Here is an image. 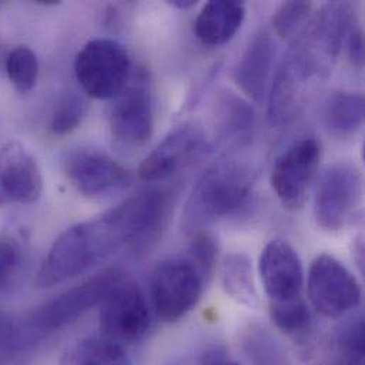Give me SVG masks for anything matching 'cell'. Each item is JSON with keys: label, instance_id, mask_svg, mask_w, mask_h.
<instances>
[{"label": "cell", "instance_id": "obj_25", "mask_svg": "<svg viewBox=\"0 0 365 365\" xmlns=\"http://www.w3.org/2000/svg\"><path fill=\"white\" fill-rule=\"evenodd\" d=\"M88 111V103L84 96L78 93H67L57 104L51 120L50 133L56 137H66L73 134L84 121Z\"/></svg>", "mask_w": 365, "mask_h": 365}, {"label": "cell", "instance_id": "obj_1", "mask_svg": "<svg viewBox=\"0 0 365 365\" xmlns=\"http://www.w3.org/2000/svg\"><path fill=\"white\" fill-rule=\"evenodd\" d=\"M356 24L349 1L326 3L294 40L269 87V118L276 127L299 113L307 86L330 76L343 44Z\"/></svg>", "mask_w": 365, "mask_h": 365}, {"label": "cell", "instance_id": "obj_30", "mask_svg": "<svg viewBox=\"0 0 365 365\" xmlns=\"http://www.w3.org/2000/svg\"><path fill=\"white\" fill-rule=\"evenodd\" d=\"M347 53L351 64L356 68H361L364 64V33L360 26H353L347 38Z\"/></svg>", "mask_w": 365, "mask_h": 365}, {"label": "cell", "instance_id": "obj_9", "mask_svg": "<svg viewBox=\"0 0 365 365\" xmlns=\"http://www.w3.org/2000/svg\"><path fill=\"white\" fill-rule=\"evenodd\" d=\"M307 294L317 313L340 319L360 304L363 292L360 282L343 262L330 253H322L310 266Z\"/></svg>", "mask_w": 365, "mask_h": 365}, {"label": "cell", "instance_id": "obj_11", "mask_svg": "<svg viewBox=\"0 0 365 365\" xmlns=\"http://www.w3.org/2000/svg\"><path fill=\"white\" fill-rule=\"evenodd\" d=\"M322 153L319 140L304 137L293 143L274 161L270 185L286 209L299 210L304 206L322 161Z\"/></svg>", "mask_w": 365, "mask_h": 365}, {"label": "cell", "instance_id": "obj_18", "mask_svg": "<svg viewBox=\"0 0 365 365\" xmlns=\"http://www.w3.org/2000/svg\"><path fill=\"white\" fill-rule=\"evenodd\" d=\"M245 17L246 6L243 1H207L195 19V36L205 46L226 44L240 30Z\"/></svg>", "mask_w": 365, "mask_h": 365}, {"label": "cell", "instance_id": "obj_20", "mask_svg": "<svg viewBox=\"0 0 365 365\" xmlns=\"http://www.w3.org/2000/svg\"><path fill=\"white\" fill-rule=\"evenodd\" d=\"M60 365H133L124 346L104 337H87L70 344Z\"/></svg>", "mask_w": 365, "mask_h": 365}, {"label": "cell", "instance_id": "obj_8", "mask_svg": "<svg viewBox=\"0 0 365 365\" xmlns=\"http://www.w3.org/2000/svg\"><path fill=\"white\" fill-rule=\"evenodd\" d=\"M363 180L360 171L347 163L333 164L322 175L314 196V217L327 232L350 226L360 213Z\"/></svg>", "mask_w": 365, "mask_h": 365}, {"label": "cell", "instance_id": "obj_23", "mask_svg": "<svg viewBox=\"0 0 365 365\" xmlns=\"http://www.w3.org/2000/svg\"><path fill=\"white\" fill-rule=\"evenodd\" d=\"M6 73L13 87L19 93L27 94L36 87L40 73V64L36 53L27 46L16 47L7 56Z\"/></svg>", "mask_w": 365, "mask_h": 365}, {"label": "cell", "instance_id": "obj_31", "mask_svg": "<svg viewBox=\"0 0 365 365\" xmlns=\"http://www.w3.org/2000/svg\"><path fill=\"white\" fill-rule=\"evenodd\" d=\"M16 334V326L9 316L0 313V347L11 344Z\"/></svg>", "mask_w": 365, "mask_h": 365}, {"label": "cell", "instance_id": "obj_4", "mask_svg": "<svg viewBox=\"0 0 365 365\" xmlns=\"http://www.w3.org/2000/svg\"><path fill=\"white\" fill-rule=\"evenodd\" d=\"M124 274L118 269H108L47 300L16 327L13 343L33 344L73 324L86 313L100 306L107 293Z\"/></svg>", "mask_w": 365, "mask_h": 365}, {"label": "cell", "instance_id": "obj_17", "mask_svg": "<svg viewBox=\"0 0 365 365\" xmlns=\"http://www.w3.org/2000/svg\"><path fill=\"white\" fill-rule=\"evenodd\" d=\"M274 57L276 43L263 29L253 36L235 67L236 86L255 103H262L269 91Z\"/></svg>", "mask_w": 365, "mask_h": 365}, {"label": "cell", "instance_id": "obj_6", "mask_svg": "<svg viewBox=\"0 0 365 365\" xmlns=\"http://www.w3.org/2000/svg\"><path fill=\"white\" fill-rule=\"evenodd\" d=\"M74 74L88 97L115 98L131 78V58L127 48L117 40L94 38L77 53Z\"/></svg>", "mask_w": 365, "mask_h": 365}, {"label": "cell", "instance_id": "obj_29", "mask_svg": "<svg viewBox=\"0 0 365 365\" xmlns=\"http://www.w3.org/2000/svg\"><path fill=\"white\" fill-rule=\"evenodd\" d=\"M20 262V252L10 239L0 237V287L6 286L16 274Z\"/></svg>", "mask_w": 365, "mask_h": 365}, {"label": "cell", "instance_id": "obj_5", "mask_svg": "<svg viewBox=\"0 0 365 365\" xmlns=\"http://www.w3.org/2000/svg\"><path fill=\"white\" fill-rule=\"evenodd\" d=\"M207 282L185 253L161 260L150 280L155 316L164 323L181 320L196 307Z\"/></svg>", "mask_w": 365, "mask_h": 365}, {"label": "cell", "instance_id": "obj_10", "mask_svg": "<svg viewBox=\"0 0 365 365\" xmlns=\"http://www.w3.org/2000/svg\"><path fill=\"white\" fill-rule=\"evenodd\" d=\"M138 77L115 97L110 113V133L113 145L121 153L143 148L154 134V104L151 91Z\"/></svg>", "mask_w": 365, "mask_h": 365}, {"label": "cell", "instance_id": "obj_19", "mask_svg": "<svg viewBox=\"0 0 365 365\" xmlns=\"http://www.w3.org/2000/svg\"><path fill=\"white\" fill-rule=\"evenodd\" d=\"M220 282L225 293L236 303L255 309L259 304L252 260L242 252L229 253L220 266Z\"/></svg>", "mask_w": 365, "mask_h": 365}, {"label": "cell", "instance_id": "obj_12", "mask_svg": "<svg viewBox=\"0 0 365 365\" xmlns=\"http://www.w3.org/2000/svg\"><path fill=\"white\" fill-rule=\"evenodd\" d=\"M209 150L205 130L197 123H182L141 163L138 174L148 182L167 181L203 158Z\"/></svg>", "mask_w": 365, "mask_h": 365}, {"label": "cell", "instance_id": "obj_26", "mask_svg": "<svg viewBox=\"0 0 365 365\" xmlns=\"http://www.w3.org/2000/svg\"><path fill=\"white\" fill-rule=\"evenodd\" d=\"M193 237L185 252V255L195 263L202 274L210 280L219 256V242L213 233L206 229H200L192 233Z\"/></svg>", "mask_w": 365, "mask_h": 365}, {"label": "cell", "instance_id": "obj_13", "mask_svg": "<svg viewBox=\"0 0 365 365\" xmlns=\"http://www.w3.org/2000/svg\"><path fill=\"white\" fill-rule=\"evenodd\" d=\"M68 182L83 196L101 199L118 193L131 182L130 173L110 155L96 150H78L64 160Z\"/></svg>", "mask_w": 365, "mask_h": 365}, {"label": "cell", "instance_id": "obj_32", "mask_svg": "<svg viewBox=\"0 0 365 365\" xmlns=\"http://www.w3.org/2000/svg\"><path fill=\"white\" fill-rule=\"evenodd\" d=\"M171 6L180 9V10H187V9H192L197 4V1L195 0H173V1H168Z\"/></svg>", "mask_w": 365, "mask_h": 365}, {"label": "cell", "instance_id": "obj_2", "mask_svg": "<svg viewBox=\"0 0 365 365\" xmlns=\"http://www.w3.org/2000/svg\"><path fill=\"white\" fill-rule=\"evenodd\" d=\"M135 236L137 202L131 196L106 213L60 233L37 270V287H54L88 272L121 249L130 250Z\"/></svg>", "mask_w": 365, "mask_h": 365}, {"label": "cell", "instance_id": "obj_27", "mask_svg": "<svg viewBox=\"0 0 365 365\" xmlns=\"http://www.w3.org/2000/svg\"><path fill=\"white\" fill-rule=\"evenodd\" d=\"M313 3L306 0H290L282 3L272 16V26L280 37L292 36L312 13Z\"/></svg>", "mask_w": 365, "mask_h": 365}, {"label": "cell", "instance_id": "obj_7", "mask_svg": "<svg viewBox=\"0 0 365 365\" xmlns=\"http://www.w3.org/2000/svg\"><path fill=\"white\" fill-rule=\"evenodd\" d=\"M153 326V312L145 293L125 274L113 286L100 304L101 337L124 344L141 341Z\"/></svg>", "mask_w": 365, "mask_h": 365}, {"label": "cell", "instance_id": "obj_15", "mask_svg": "<svg viewBox=\"0 0 365 365\" xmlns=\"http://www.w3.org/2000/svg\"><path fill=\"white\" fill-rule=\"evenodd\" d=\"M43 193V177L36 158L19 141L0 148V200L33 203Z\"/></svg>", "mask_w": 365, "mask_h": 365}, {"label": "cell", "instance_id": "obj_21", "mask_svg": "<svg viewBox=\"0 0 365 365\" xmlns=\"http://www.w3.org/2000/svg\"><path fill=\"white\" fill-rule=\"evenodd\" d=\"M364 97L359 93H336L324 106V124L336 135L347 137L364 124Z\"/></svg>", "mask_w": 365, "mask_h": 365}, {"label": "cell", "instance_id": "obj_24", "mask_svg": "<svg viewBox=\"0 0 365 365\" xmlns=\"http://www.w3.org/2000/svg\"><path fill=\"white\" fill-rule=\"evenodd\" d=\"M337 365H364V319L357 317L344 324L334 339Z\"/></svg>", "mask_w": 365, "mask_h": 365}, {"label": "cell", "instance_id": "obj_28", "mask_svg": "<svg viewBox=\"0 0 365 365\" xmlns=\"http://www.w3.org/2000/svg\"><path fill=\"white\" fill-rule=\"evenodd\" d=\"M247 356L255 365H286V356L264 330H252L246 339Z\"/></svg>", "mask_w": 365, "mask_h": 365}, {"label": "cell", "instance_id": "obj_33", "mask_svg": "<svg viewBox=\"0 0 365 365\" xmlns=\"http://www.w3.org/2000/svg\"><path fill=\"white\" fill-rule=\"evenodd\" d=\"M34 3H36V4H40V6H46V7L60 4V1H57V0H37V1H34Z\"/></svg>", "mask_w": 365, "mask_h": 365}, {"label": "cell", "instance_id": "obj_16", "mask_svg": "<svg viewBox=\"0 0 365 365\" xmlns=\"http://www.w3.org/2000/svg\"><path fill=\"white\" fill-rule=\"evenodd\" d=\"M213 125L220 145L229 151H239L252 145L257 117L247 100L230 90H222L213 104Z\"/></svg>", "mask_w": 365, "mask_h": 365}, {"label": "cell", "instance_id": "obj_22", "mask_svg": "<svg viewBox=\"0 0 365 365\" xmlns=\"http://www.w3.org/2000/svg\"><path fill=\"white\" fill-rule=\"evenodd\" d=\"M269 314L273 326L293 340H303L312 330V310L302 296L284 302H270Z\"/></svg>", "mask_w": 365, "mask_h": 365}, {"label": "cell", "instance_id": "obj_34", "mask_svg": "<svg viewBox=\"0 0 365 365\" xmlns=\"http://www.w3.org/2000/svg\"><path fill=\"white\" fill-rule=\"evenodd\" d=\"M210 365H240L239 363H236V361H222V360H217L216 363H213V364Z\"/></svg>", "mask_w": 365, "mask_h": 365}, {"label": "cell", "instance_id": "obj_3", "mask_svg": "<svg viewBox=\"0 0 365 365\" xmlns=\"http://www.w3.org/2000/svg\"><path fill=\"white\" fill-rule=\"evenodd\" d=\"M255 187L252 170L235 160H219L195 183L183 207V229L195 233L207 225L236 216L250 202Z\"/></svg>", "mask_w": 365, "mask_h": 365}, {"label": "cell", "instance_id": "obj_14", "mask_svg": "<svg viewBox=\"0 0 365 365\" xmlns=\"http://www.w3.org/2000/svg\"><path fill=\"white\" fill-rule=\"evenodd\" d=\"M259 274L270 302L302 296L304 270L297 250L283 239L270 240L259 257Z\"/></svg>", "mask_w": 365, "mask_h": 365}]
</instances>
